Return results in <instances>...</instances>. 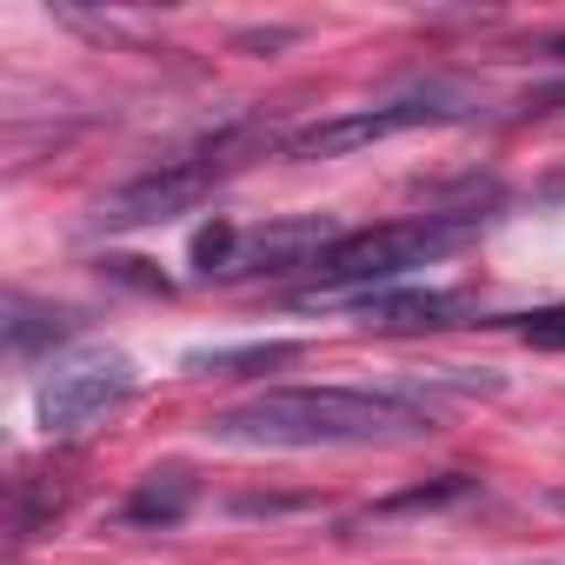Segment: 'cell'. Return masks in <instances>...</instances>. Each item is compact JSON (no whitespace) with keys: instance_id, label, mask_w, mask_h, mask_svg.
Returning a JSON list of instances; mask_svg holds the SVG:
<instances>
[{"instance_id":"1","label":"cell","mask_w":565,"mask_h":565,"mask_svg":"<svg viewBox=\"0 0 565 565\" xmlns=\"http://www.w3.org/2000/svg\"><path fill=\"white\" fill-rule=\"evenodd\" d=\"M220 446H273V452H307V446H393L433 433V406L366 386H273L246 406H226L206 419Z\"/></svg>"},{"instance_id":"2","label":"cell","mask_w":565,"mask_h":565,"mask_svg":"<svg viewBox=\"0 0 565 565\" xmlns=\"http://www.w3.org/2000/svg\"><path fill=\"white\" fill-rule=\"evenodd\" d=\"M472 233H479L472 213H413V220L360 226V233H340V246H327V259L313 266V279H320V294L380 287V279H406L413 266L446 259V253L466 246Z\"/></svg>"},{"instance_id":"3","label":"cell","mask_w":565,"mask_h":565,"mask_svg":"<svg viewBox=\"0 0 565 565\" xmlns=\"http://www.w3.org/2000/svg\"><path fill=\"white\" fill-rule=\"evenodd\" d=\"M239 167V147L233 140H213L206 153H180V160H160L153 173L114 186L100 206H94V226L100 233H140V226H167L180 220L186 206H200L226 173Z\"/></svg>"},{"instance_id":"4","label":"cell","mask_w":565,"mask_h":565,"mask_svg":"<svg viewBox=\"0 0 565 565\" xmlns=\"http://www.w3.org/2000/svg\"><path fill=\"white\" fill-rule=\"evenodd\" d=\"M446 120H459V107H452V100L413 94V100H386V107L333 114V120H313V127L287 134V160H340V153L380 147V140H393V134H413V127H446Z\"/></svg>"},{"instance_id":"5","label":"cell","mask_w":565,"mask_h":565,"mask_svg":"<svg viewBox=\"0 0 565 565\" xmlns=\"http://www.w3.org/2000/svg\"><path fill=\"white\" fill-rule=\"evenodd\" d=\"M127 393H134V360H120V353H100V360L61 366L54 380H41V393H34V413H41V426H47L54 439H74V433H87L100 413H114Z\"/></svg>"},{"instance_id":"6","label":"cell","mask_w":565,"mask_h":565,"mask_svg":"<svg viewBox=\"0 0 565 565\" xmlns=\"http://www.w3.org/2000/svg\"><path fill=\"white\" fill-rule=\"evenodd\" d=\"M327 246H340V226L327 213H294V220H266L246 226L226 273L220 279H259V273H313L327 259Z\"/></svg>"},{"instance_id":"7","label":"cell","mask_w":565,"mask_h":565,"mask_svg":"<svg viewBox=\"0 0 565 565\" xmlns=\"http://www.w3.org/2000/svg\"><path fill=\"white\" fill-rule=\"evenodd\" d=\"M193 499H200V479H193L186 466H160V472H147V479L127 492L120 519H127V525H180V519L193 512Z\"/></svg>"},{"instance_id":"8","label":"cell","mask_w":565,"mask_h":565,"mask_svg":"<svg viewBox=\"0 0 565 565\" xmlns=\"http://www.w3.org/2000/svg\"><path fill=\"white\" fill-rule=\"evenodd\" d=\"M459 300L452 294H373L366 300V320L380 327H452Z\"/></svg>"},{"instance_id":"9","label":"cell","mask_w":565,"mask_h":565,"mask_svg":"<svg viewBox=\"0 0 565 565\" xmlns=\"http://www.w3.org/2000/svg\"><path fill=\"white\" fill-rule=\"evenodd\" d=\"M67 333H81V313L67 307H28V300L8 307V353H34L41 340H67Z\"/></svg>"},{"instance_id":"10","label":"cell","mask_w":565,"mask_h":565,"mask_svg":"<svg viewBox=\"0 0 565 565\" xmlns=\"http://www.w3.org/2000/svg\"><path fill=\"white\" fill-rule=\"evenodd\" d=\"M472 492H479V479L446 472L439 486H413V492H399V499L366 505V512H360V525H386V519H399V512H433V505H452V499H472Z\"/></svg>"},{"instance_id":"11","label":"cell","mask_w":565,"mask_h":565,"mask_svg":"<svg viewBox=\"0 0 565 565\" xmlns=\"http://www.w3.org/2000/svg\"><path fill=\"white\" fill-rule=\"evenodd\" d=\"M300 360L294 340H266V347H213V353H186L193 373H266V366H287Z\"/></svg>"},{"instance_id":"12","label":"cell","mask_w":565,"mask_h":565,"mask_svg":"<svg viewBox=\"0 0 565 565\" xmlns=\"http://www.w3.org/2000/svg\"><path fill=\"white\" fill-rule=\"evenodd\" d=\"M233 246H239V226H233V220H213V226H200V239H193V266H200L206 279H220L226 259H233Z\"/></svg>"},{"instance_id":"13","label":"cell","mask_w":565,"mask_h":565,"mask_svg":"<svg viewBox=\"0 0 565 565\" xmlns=\"http://www.w3.org/2000/svg\"><path fill=\"white\" fill-rule=\"evenodd\" d=\"M519 340L539 347V353H565V307H539L519 320Z\"/></svg>"},{"instance_id":"14","label":"cell","mask_w":565,"mask_h":565,"mask_svg":"<svg viewBox=\"0 0 565 565\" xmlns=\"http://www.w3.org/2000/svg\"><path fill=\"white\" fill-rule=\"evenodd\" d=\"M545 54H552V61H565V41H552V47H545Z\"/></svg>"},{"instance_id":"15","label":"cell","mask_w":565,"mask_h":565,"mask_svg":"<svg viewBox=\"0 0 565 565\" xmlns=\"http://www.w3.org/2000/svg\"><path fill=\"white\" fill-rule=\"evenodd\" d=\"M552 505H558V512H565V492H552Z\"/></svg>"}]
</instances>
